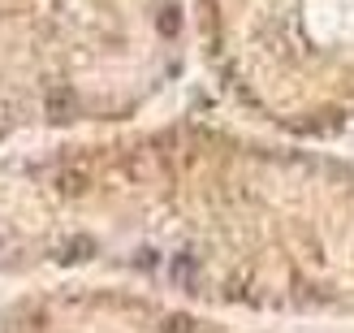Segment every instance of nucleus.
I'll return each mask as SVG.
<instances>
[{
  "label": "nucleus",
  "mask_w": 354,
  "mask_h": 333,
  "mask_svg": "<svg viewBox=\"0 0 354 333\" xmlns=\"http://www.w3.org/2000/svg\"><path fill=\"white\" fill-rule=\"evenodd\" d=\"M263 52L320 82L324 113L354 109V0H272Z\"/></svg>",
  "instance_id": "nucleus-1"
}]
</instances>
